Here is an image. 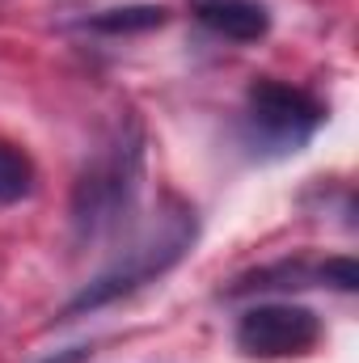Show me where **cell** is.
<instances>
[{
    "instance_id": "cell-3",
    "label": "cell",
    "mask_w": 359,
    "mask_h": 363,
    "mask_svg": "<svg viewBox=\"0 0 359 363\" xmlns=\"http://www.w3.org/2000/svg\"><path fill=\"white\" fill-rule=\"evenodd\" d=\"M321 123H326V106L300 85L263 77L245 93V140L270 157L300 152Z\"/></svg>"
},
{
    "instance_id": "cell-7",
    "label": "cell",
    "mask_w": 359,
    "mask_h": 363,
    "mask_svg": "<svg viewBox=\"0 0 359 363\" xmlns=\"http://www.w3.org/2000/svg\"><path fill=\"white\" fill-rule=\"evenodd\" d=\"M165 21L161 4H127V9H101L97 17H89V30L97 34H140Z\"/></svg>"
},
{
    "instance_id": "cell-8",
    "label": "cell",
    "mask_w": 359,
    "mask_h": 363,
    "mask_svg": "<svg viewBox=\"0 0 359 363\" xmlns=\"http://www.w3.org/2000/svg\"><path fill=\"white\" fill-rule=\"evenodd\" d=\"M317 279L330 283V287H338V291H355L359 287V271H355L351 258H326V262L317 267Z\"/></svg>"
},
{
    "instance_id": "cell-2",
    "label": "cell",
    "mask_w": 359,
    "mask_h": 363,
    "mask_svg": "<svg viewBox=\"0 0 359 363\" xmlns=\"http://www.w3.org/2000/svg\"><path fill=\"white\" fill-rule=\"evenodd\" d=\"M194 237H199V220H194V211L186 203L161 207L148 224H140L131 233V241L118 250V258L72 296L64 317L72 321L81 313H93V308H101V304H110V300H118V296L153 283V279H161L165 271H174L182 258L190 254Z\"/></svg>"
},
{
    "instance_id": "cell-4",
    "label": "cell",
    "mask_w": 359,
    "mask_h": 363,
    "mask_svg": "<svg viewBox=\"0 0 359 363\" xmlns=\"http://www.w3.org/2000/svg\"><path fill=\"white\" fill-rule=\"evenodd\" d=\"M321 338V321L304 304H258L237 321V351L250 359H292L309 355Z\"/></svg>"
},
{
    "instance_id": "cell-5",
    "label": "cell",
    "mask_w": 359,
    "mask_h": 363,
    "mask_svg": "<svg viewBox=\"0 0 359 363\" xmlns=\"http://www.w3.org/2000/svg\"><path fill=\"white\" fill-rule=\"evenodd\" d=\"M194 21L228 43H258L270 34V13L263 0H186Z\"/></svg>"
},
{
    "instance_id": "cell-6",
    "label": "cell",
    "mask_w": 359,
    "mask_h": 363,
    "mask_svg": "<svg viewBox=\"0 0 359 363\" xmlns=\"http://www.w3.org/2000/svg\"><path fill=\"white\" fill-rule=\"evenodd\" d=\"M30 190H34V161H30V152L9 144V140H0V207L21 203Z\"/></svg>"
},
{
    "instance_id": "cell-1",
    "label": "cell",
    "mask_w": 359,
    "mask_h": 363,
    "mask_svg": "<svg viewBox=\"0 0 359 363\" xmlns=\"http://www.w3.org/2000/svg\"><path fill=\"white\" fill-rule=\"evenodd\" d=\"M144 186V131L136 118H118L101 148L85 161L72 186V233L81 245L110 241L131 216Z\"/></svg>"
}]
</instances>
